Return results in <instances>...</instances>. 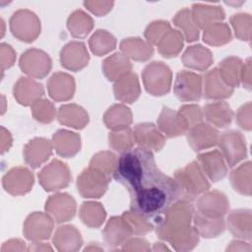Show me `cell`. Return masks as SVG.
I'll return each mask as SVG.
<instances>
[{"label": "cell", "mask_w": 252, "mask_h": 252, "mask_svg": "<svg viewBox=\"0 0 252 252\" xmlns=\"http://www.w3.org/2000/svg\"><path fill=\"white\" fill-rule=\"evenodd\" d=\"M252 104L250 101L243 104L239 107L237 114H236V122L237 124L244 130L250 131L252 128Z\"/></svg>", "instance_id": "53"}, {"label": "cell", "mask_w": 252, "mask_h": 252, "mask_svg": "<svg viewBox=\"0 0 252 252\" xmlns=\"http://www.w3.org/2000/svg\"><path fill=\"white\" fill-rule=\"evenodd\" d=\"M38 180L45 191L53 192L66 188L70 184L72 176L65 162L53 159L39 171Z\"/></svg>", "instance_id": "8"}, {"label": "cell", "mask_w": 252, "mask_h": 252, "mask_svg": "<svg viewBox=\"0 0 252 252\" xmlns=\"http://www.w3.org/2000/svg\"><path fill=\"white\" fill-rule=\"evenodd\" d=\"M19 65L21 70L31 78L43 79L49 74L52 68V61L43 50L30 48L21 55Z\"/></svg>", "instance_id": "10"}, {"label": "cell", "mask_w": 252, "mask_h": 252, "mask_svg": "<svg viewBox=\"0 0 252 252\" xmlns=\"http://www.w3.org/2000/svg\"><path fill=\"white\" fill-rule=\"evenodd\" d=\"M74 78L64 72L54 73L47 81L49 96L55 101H66L73 97L75 93Z\"/></svg>", "instance_id": "24"}, {"label": "cell", "mask_w": 252, "mask_h": 252, "mask_svg": "<svg viewBox=\"0 0 252 252\" xmlns=\"http://www.w3.org/2000/svg\"><path fill=\"white\" fill-rule=\"evenodd\" d=\"M252 247L244 240H232L226 247V251H251Z\"/></svg>", "instance_id": "59"}, {"label": "cell", "mask_w": 252, "mask_h": 252, "mask_svg": "<svg viewBox=\"0 0 252 252\" xmlns=\"http://www.w3.org/2000/svg\"><path fill=\"white\" fill-rule=\"evenodd\" d=\"M103 122L112 131L128 128L132 123L131 109L125 104H113L105 111Z\"/></svg>", "instance_id": "37"}, {"label": "cell", "mask_w": 252, "mask_h": 252, "mask_svg": "<svg viewBox=\"0 0 252 252\" xmlns=\"http://www.w3.org/2000/svg\"><path fill=\"white\" fill-rule=\"evenodd\" d=\"M34 183L32 172L24 166H16L8 170L2 178V185L6 192L13 196L29 193Z\"/></svg>", "instance_id": "13"}, {"label": "cell", "mask_w": 252, "mask_h": 252, "mask_svg": "<svg viewBox=\"0 0 252 252\" xmlns=\"http://www.w3.org/2000/svg\"><path fill=\"white\" fill-rule=\"evenodd\" d=\"M121 250L123 251H150V243L145 238L130 237L122 245Z\"/></svg>", "instance_id": "56"}, {"label": "cell", "mask_w": 252, "mask_h": 252, "mask_svg": "<svg viewBox=\"0 0 252 252\" xmlns=\"http://www.w3.org/2000/svg\"><path fill=\"white\" fill-rule=\"evenodd\" d=\"M132 71L130 60L121 52H116L102 62V72L109 81H117Z\"/></svg>", "instance_id": "36"}, {"label": "cell", "mask_w": 252, "mask_h": 252, "mask_svg": "<svg viewBox=\"0 0 252 252\" xmlns=\"http://www.w3.org/2000/svg\"><path fill=\"white\" fill-rule=\"evenodd\" d=\"M0 57H1V71L4 73L6 69L12 67L15 63L16 53L11 45L7 43H1L0 45Z\"/></svg>", "instance_id": "55"}, {"label": "cell", "mask_w": 252, "mask_h": 252, "mask_svg": "<svg viewBox=\"0 0 252 252\" xmlns=\"http://www.w3.org/2000/svg\"><path fill=\"white\" fill-rule=\"evenodd\" d=\"M158 128L167 138H174L186 134L189 126L178 110L163 106L158 118Z\"/></svg>", "instance_id": "23"}, {"label": "cell", "mask_w": 252, "mask_h": 252, "mask_svg": "<svg viewBox=\"0 0 252 252\" xmlns=\"http://www.w3.org/2000/svg\"><path fill=\"white\" fill-rule=\"evenodd\" d=\"M130 210L154 222L178 199H181L179 187L174 180L162 172L149 184L130 193Z\"/></svg>", "instance_id": "2"}, {"label": "cell", "mask_w": 252, "mask_h": 252, "mask_svg": "<svg viewBox=\"0 0 252 252\" xmlns=\"http://www.w3.org/2000/svg\"><path fill=\"white\" fill-rule=\"evenodd\" d=\"M195 213L192 201L176 200L165 213L155 221V230L158 237L167 241L176 251H189L195 248L200 235L191 225Z\"/></svg>", "instance_id": "1"}, {"label": "cell", "mask_w": 252, "mask_h": 252, "mask_svg": "<svg viewBox=\"0 0 252 252\" xmlns=\"http://www.w3.org/2000/svg\"><path fill=\"white\" fill-rule=\"evenodd\" d=\"M53 244L58 251L74 252L82 247L83 238L81 232L74 225L64 224L56 229Z\"/></svg>", "instance_id": "28"}, {"label": "cell", "mask_w": 252, "mask_h": 252, "mask_svg": "<svg viewBox=\"0 0 252 252\" xmlns=\"http://www.w3.org/2000/svg\"><path fill=\"white\" fill-rule=\"evenodd\" d=\"M197 162L210 181L218 182L227 174V164L219 150L199 154L197 156Z\"/></svg>", "instance_id": "17"}, {"label": "cell", "mask_w": 252, "mask_h": 252, "mask_svg": "<svg viewBox=\"0 0 252 252\" xmlns=\"http://www.w3.org/2000/svg\"><path fill=\"white\" fill-rule=\"evenodd\" d=\"M243 62L239 57L228 56L221 60L217 67L223 81L231 88H237L240 85V75Z\"/></svg>", "instance_id": "40"}, {"label": "cell", "mask_w": 252, "mask_h": 252, "mask_svg": "<svg viewBox=\"0 0 252 252\" xmlns=\"http://www.w3.org/2000/svg\"><path fill=\"white\" fill-rule=\"evenodd\" d=\"M79 216L84 224L92 228H96L103 223L106 213L100 203L88 201L81 205Z\"/></svg>", "instance_id": "41"}, {"label": "cell", "mask_w": 252, "mask_h": 252, "mask_svg": "<svg viewBox=\"0 0 252 252\" xmlns=\"http://www.w3.org/2000/svg\"><path fill=\"white\" fill-rule=\"evenodd\" d=\"M32 114L36 121L47 124L54 120L56 116V108L48 99L40 98L32 105Z\"/></svg>", "instance_id": "50"}, {"label": "cell", "mask_w": 252, "mask_h": 252, "mask_svg": "<svg viewBox=\"0 0 252 252\" xmlns=\"http://www.w3.org/2000/svg\"><path fill=\"white\" fill-rule=\"evenodd\" d=\"M122 217L131 226L133 234L145 235L155 228L154 223L149 219L131 210L124 212Z\"/></svg>", "instance_id": "49"}, {"label": "cell", "mask_w": 252, "mask_h": 252, "mask_svg": "<svg viewBox=\"0 0 252 252\" xmlns=\"http://www.w3.org/2000/svg\"><path fill=\"white\" fill-rule=\"evenodd\" d=\"M108 144L112 150L121 154L132 149L135 144L133 130L128 127L110 132L108 135Z\"/></svg>", "instance_id": "47"}, {"label": "cell", "mask_w": 252, "mask_h": 252, "mask_svg": "<svg viewBox=\"0 0 252 252\" xmlns=\"http://www.w3.org/2000/svg\"><path fill=\"white\" fill-rule=\"evenodd\" d=\"M16 100L25 106L32 105L44 94L43 87L40 83L28 77H21L13 89Z\"/></svg>", "instance_id": "25"}, {"label": "cell", "mask_w": 252, "mask_h": 252, "mask_svg": "<svg viewBox=\"0 0 252 252\" xmlns=\"http://www.w3.org/2000/svg\"><path fill=\"white\" fill-rule=\"evenodd\" d=\"M121 53L128 59L144 62L154 54V47L147 40L141 37H127L120 42Z\"/></svg>", "instance_id": "32"}, {"label": "cell", "mask_w": 252, "mask_h": 252, "mask_svg": "<svg viewBox=\"0 0 252 252\" xmlns=\"http://www.w3.org/2000/svg\"><path fill=\"white\" fill-rule=\"evenodd\" d=\"M111 179L101 171L89 166L77 178V189L83 198H100Z\"/></svg>", "instance_id": "9"}, {"label": "cell", "mask_w": 252, "mask_h": 252, "mask_svg": "<svg viewBox=\"0 0 252 252\" xmlns=\"http://www.w3.org/2000/svg\"><path fill=\"white\" fill-rule=\"evenodd\" d=\"M90 60L87 47L82 41H70L60 51L61 65L70 71H80L85 68Z\"/></svg>", "instance_id": "18"}, {"label": "cell", "mask_w": 252, "mask_h": 252, "mask_svg": "<svg viewBox=\"0 0 252 252\" xmlns=\"http://www.w3.org/2000/svg\"><path fill=\"white\" fill-rule=\"evenodd\" d=\"M133 133L135 143L146 150L158 152L165 145L164 135L154 123H139L134 127Z\"/></svg>", "instance_id": "19"}, {"label": "cell", "mask_w": 252, "mask_h": 252, "mask_svg": "<svg viewBox=\"0 0 252 252\" xmlns=\"http://www.w3.org/2000/svg\"><path fill=\"white\" fill-rule=\"evenodd\" d=\"M173 90L181 101H197L202 96V77L191 71H179L176 74Z\"/></svg>", "instance_id": "11"}, {"label": "cell", "mask_w": 252, "mask_h": 252, "mask_svg": "<svg viewBox=\"0 0 252 252\" xmlns=\"http://www.w3.org/2000/svg\"><path fill=\"white\" fill-rule=\"evenodd\" d=\"M251 172H252V163L250 160L245 161L240 164L238 167L234 168L230 175V183L234 191L238 192L241 195L251 196L252 190V181H251Z\"/></svg>", "instance_id": "38"}, {"label": "cell", "mask_w": 252, "mask_h": 252, "mask_svg": "<svg viewBox=\"0 0 252 252\" xmlns=\"http://www.w3.org/2000/svg\"><path fill=\"white\" fill-rule=\"evenodd\" d=\"M115 36L105 30H96L89 39V46L96 56H102L116 47Z\"/></svg>", "instance_id": "44"}, {"label": "cell", "mask_w": 252, "mask_h": 252, "mask_svg": "<svg viewBox=\"0 0 252 252\" xmlns=\"http://www.w3.org/2000/svg\"><path fill=\"white\" fill-rule=\"evenodd\" d=\"M54 220L46 213L33 212L25 220L23 233L32 242L43 241L51 236Z\"/></svg>", "instance_id": "12"}, {"label": "cell", "mask_w": 252, "mask_h": 252, "mask_svg": "<svg viewBox=\"0 0 252 252\" xmlns=\"http://www.w3.org/2000/svg\"><path fill=\"white\" fill-rule=\"evenodd\" d=\"M192 18L198 29H206L207 27L221 22L225 18V13L220 6L195 3L191 10Z\"/></svg>", "instance_id": "30"}, {"label": "cell", "mask_w": 252, "mask_h": 252, "mask_svg": "<svg viewBox=\"0 0 252 252\" xmlns=\"http://www.w3.org/2000/svg\"><path fill=\"white\" fill-rule=\"evenodd\" d=\"M142 80L146 91L155 96H161L169 93L172 82L170 68L161 61L149 63L142 72Z\"/></svg>", "instance_id": "5"}, {"label": "cell", "mask_w": 252, "mask_h": 252, "mask_svg": "<svg viewBox=\"0 0 252 252\" xmlns=\"http://www.w3.org/2000/svg\"><path fill=\"white\" fill-rule=\"evenodd\" d=\"M152 151L144 148H132L121 154L113 177L130 193L152 171L157 169Z\"/></svg>", "instance_id": "3"}, {"label": "cell", "mask_w": 252, "mask_h": 252, "mask_svg": "<svg viewBox=\"0 0 252 252\" xmlns=\"http://www.w3.org/2000/svg\"><path fill=\"white\" fill-rule=\"evenodd\" d=\"M172 22L173 25L180 30L179 32L182 33L186 41L192 42L199 38L200 30L195 25L192 18L191 10H189L188 8H183L178 11L172 19Z\"/></svg>", "instance_id": "42"}, {"label": "cell", "mask_w": 252, "mask_h": 252, "mask_svg": "<svg viewBox=\"0 0 252 252\" xmlns=\"http://www.w3.org/2000/svg\"><path fill=\"white\" fill-rule=\"evenodd\" d=\"M117 163L118 158L115 154L109 151H102L94 155L90 161V166L101 171L111 179L116 170Z\"/></svg>", "instance_id": "46"}, {"label": "cell", "mask_w": 252, "mask_h": 252, "mask_svg": "<svg viewBox=\"0 0 252 252\" xmlns=\"http://www.w3.org/2000/svg\"><path fill=\"white\" fill-rule=\"evenodd\" d=\"M178 112L182 115L187 125L190 127L203 122L204 114L203 109L198 104H184L178 109Z\"/></svg>", "instance_id": "52"}, {"label": "cell", "mask_w": 252, "mask_h": 252, "mask_svg": "<svg viewBox=\"0 0 252 252\" xmlns=\"http://www.w3.org/2000/svg\"><path fill=\"white\" fill-rule=\"evenodd\" d=\"M202 94L207 99H224L230 97L234 92V89L223 81L217 67L205 74L202 79Z\"/></svg>", "instance_id": "20"}, {"label": "cell", "mask_w": 252, "mask_h": 252, "mask_svg": "<svg viewBox=\"0 0 252 252\" xmlns=\"http://www.w3.org/2000/svg\"><path fill=\"white\" fill-rule=\"evenodd\" d=\"M186 136L192 150L200 152L216 146L220 138V132L214 126L201 122L190 127Z\"/></svg>", "instance_id": "15"}, {"label": "cell", "mask_w": 252, "mask_h": 252, "mask_svg": "<svg viewBox=\"0 0 252 252\" xmlns=\"http://www.w3.org/2000/svg\"><path fill=\"white\" fill-rule=\"evenodd\" d=\"M76 201L68 193H56L49 196L45 202L46 213L57 223L72 220L76 214Z\"/></svg>", "instance_id": "14"}, {"label": "cell", "mask_w": 252, "mask_h": 252, "mask_svg": "<svg viewBox=\"0 0 252 252\" xmlns=\"http://www.w3.org/2000/svg\"><path fill=\"white\" fill-rule=\"evenodd\" d=\"M184 37L178 30L170 29L158 43V50L165 58L175 57L183 48Z\"/></svg>", "instance_id": "43"}, {"label": "cell", "mask_w": 252, "mask_h": 252, "mask_svg": "<svg viewBox=\"0 0 252 252\" xmlns=\"http://www.w3.org/2000/svg\"><path fill=\"white\" fill-rule=\"evenodd\" d=\"M113 1H85L84 6L97 17L106 15L113 7Z\"/></svg>", "instance_id": "54"}, {"label": "cell", "mask_w": 252, "mask_h": 252, "mask_svg": "<svg viewBox=\"0 0 252 252\" xmlns=\"http://www.w3.org/2000/svg\"><path fill=\"white\" fill-rule=\"evenodd\" d=\"M113 93L115 98L121 102H135L141 94V88L137 74L130 72L115 81L113 85Z\"/></svg>", "instance_id": "29"}, {"label": "cell", "mask_w": 252, "mask_h": 252, "mask_svg": "<svg viewBox=\"0 0 252 252\" xmlns=\"http://www.w3.org/2000/svg\"><path fill=\"white\" fill-rule=\"evenodd\" d=\"M227 227L233 236L250 241L252 238V213L249 209H237L229 213Z\"/></svg>", "instance_id": "26"}, {"label": "cell", "mask_w": 252, "mask_h": 252, "mask_svg": "<svg viewBox=\"0 0 252 252\" xmlns=\"http://www.w3.org/2000/svg\"><path fill=\"white\" fill-rule=\"evenodd\" d=\"M51 142L56 153L62 158H73L81 149L80 135L66 129L56 131Z\"/></svg>", "instance_id": "27"}, {"label": "cell", "mask_w": 252, "mask_h": 252, "mask_svg": "<svg viewBox=\"0 0 252 252\" xmlns=\"http://www.w3.org/2000/svg\"><path fill=\"white\" fill-rule=\"evenodd\" d=\"M182 63L185 67L197 70H207L214 61L211 50L202 44H194L189 46L182 55Z\"/></svg>", "instance_id": "31"}, {"label": "cell", "mask_w": 252, "mask_h": 252, "mask_svg": "<svg viewBox=\"0 0 252 252\" xmlns=\"http://www.w3.org/2000/svg\"><path fill=\"white\" fill-rule=\"evenodd\" d=\"M203 114L210 125L218 128L229 126L233 118V111L225 101L207 103L203 108Z\"/></svg>", "instance_id": "33"}, {"label": "cell", "mask_w": 252, "mask_h": 252, "mask_svg": "<svg viewBox=\"0 0 252 252\" xmlns=\"http://www.w3.org/2000/svg\"><path fill=\"white\" fill-rule=\"evenodd\" d=\"M229 22L234 30L235 36L244 41H250L251 39V28L252 18L247 13H237L230 17Z\"/></svg>", "instance_id": "48"}, {"label": "cell", "mask_w": 252, "mask_h": 252, "mask_svg": "<svg viewBox=\"0 0 252 252\" xmlns=\"http://www.w3.org/2000/svg\"><path fill=\"white\" fill-rule=\"evenodd\" d=\"M28 250L26 247L25 241L21 239H10L3 243L1 247V252H10V251H25Z\"/></svg>", "instance_id": "58"}, {"label": "cell", "mask_w": 252, "mask_h": 252, "mask_svg": "<svg viewBox=\"0 0 252 252\" xmlns=\"http://www.w3.org/2000/svg\"><path fill=\"white\" fill-rule=\"evenodd\" d=\"M12 145V137L9 131H7L4 127H1V153H5L9 151Z\"/></svg>", "instance_id": "60"}, {"label": "cell", "mask_w": 252, "mask_h": 252, "mask_svg": "<svg viewBox=\"0 0 252 252\" xmlns=\"http://www.w3.org/2000/svg\"><path fill=\"white\" fill-rule=\"evenodd\" d=\"M57 119L64 126L83 129L89 122V115L82 106L76 103H68L59 107Z\"/></svg>", "instance_id": "35"}, {"label": "cell", "mask_w": 252, "mask_h": 252, "mask_svg": "<svg viewBox=\"0 0 252 252\" xmlns=\"http://www.w3.org/2000/svg\"><path fill=\"white\" fill-rule=\"evenodd\" d=\"M192 221L199 235L204 238L218 237L225 229V221L223 217L212 218L197 211L193 215Z\"/></svg>", "instance_id": "34"}, {"label": "cell", "mask_w": 252, "mask_h": 252, "mask_svg": "<svg viewBox=\"0 0 252 252\" xmlns=\"http://www.w3.org/2000/svg\"><path fill=\"white\" fill-rule=\"evenodd\" d=\"M52 142L43 137L33 138L24 147L25 161L32 168L44 163L52 154Z\"/></svg>", "instance_id": "22"}, {"label": "cell", "mask_w": 252, "mask_h": 252, "mask_svg": "<svg viewBox=\"0 0 252 252\" xmlns=\"http://www.w3.org/2000/svg\"><path fill=\"white\" fill-rule=\"evenodd\" d=\"M174 180L179 187L181 199L189 201L194 200L211 187L210 180L197 160H193L184 167L178 168L174 172Z\"/></svg>", "instance_id": "4"}, {"label": "cell", "mask_w": 252, "mask_h": 252, "mask_svg": "<svg viewBox=\"0 0 252 252\" xmlns=\"http://www.w3.org/2000/svg\"><path fill=\"white\" fill-rule=\"evenodd\" d=\"M133 234L132 228L123 217H111L102 230L105 244L114 249L122 245Z\"/></svg>", "instance_id": "21"}, {"label": "cell", "mask_w": 252, "mask_h": 252, "mask_svg": "<svg viewBox=\"0 0 252 252\" xmlns=\"http://www.w3.org/2000/svg\"><path fill=\"white\" fill-rule=\"evenodd\" d=\"M227 166L233 167L247 158L244 136L237 130H227L220 135L218 144Z\"/></svg>", "instance_id": "7"}, {"label": "cell", "mask_w": 252, "mask_h": 252, "mask_svg": "<svg viewBox=\"0 0 252 252\" xmlns=\"http://www.w3.org/2000/svg\"><path fill=\"white\" fill-rule=\"evenodd\" d=\"M10 30L18 39L32 42L40 33V21L32 11L20 9L10 19Z\"/></svg>", "instance_id": "6"}, {"label": "cell", "mask_w": 252, "mask_h": 252, "mask_svg": "<svg viewBox=\"0 0 252 252\" xmlns=\"http://www.w3.org/2000/svg\"><path fill=\"white\" fill-rule=\"evenodd\" d=\"M232 38L230 28L226 23H215L204 30L203 40L212 46H220L229 42Z\"/></svg>", "instance_id": "45"}, {"label": "cell", "mask_w": 252, "mask_h": 252, "mask_svg": "<svg viewBox=\"0 0 252 252\" xmlns=\"http://www.w3.org/2000/svg\"><path fill=\"white\" fill-rule=\"evenodd\" d=\"M240 83H242L243 88L250 91L251 90V58H247L242 65Z\"/></svg>", "instance_id": "57"}, {"label": "cell", "mask_w": 252, "mask_h": 252, "mask_svg": "<svg viewBox=\"0 0 252 252\" xmlns=\"http://www.w3.org/2000/svg\"><path fill=\"white\" fill-rule=\"evenodd\" d=\"M67 28L73 37L84 38L94 28V21L90 15L83 10H75L67 20Z\"/></svg>", "instance_id": "39"}, {"label": "cell", "mask_w": 252, "mask_h": 252, "mask_svg": "<svg viewBox=\"0 0 252 252\" xmlns=\"http://www.w3.org/2000/svg\"><path fill=\"white\" fill-rule=\"evenodd\" d=\"M29 251H52L53 249L48 245V243H43L41 241H36V242H32V244H30V246L28 247Z\"/></svg>", "instance_id": "61"}, {"label": "cell", "mask_w": 252, "mask_h": 252, "mask_svg": "<svg viewBox=\"0 0 252 252\" xmlns=\"http://www.w3.org/2000/svg\"><path fill=\"white\" fill-rule=\"evenodd\" d=\"M94 243H90V245L89 246H87L84 250L85 251H89V250H91V251H94V250H96V251H102L103 250V248L102 247H100V246H98V244L97 243H95V245H94Z\"/></svg>", "instance_id": "63"}, {"label": "cell", "mask_w": 252, "mask_h": 252, "mask_svg": "<svg viewBox=\"0 0 252 252\" xmlns=\"http://www.w3.org/2000/svg\"><path fill=\"white\" fill-rule=\"evenodd\" d=\"M196 207L201 214L212 217H223L229 209V201L227 197L220 191H206L198 198Z\"/></svg>", "instance_id": "16"}, {"label": "cell", "mask_w": 252, "mask_h": 252, "mask_svg": "<svg viewBox=\"0 0 252 252\" xmlns=\"http://www.w3.org/2000/svg\"><path fill=\"white\" fill-rule=\"evenodd\" d=\"M151 250H154V251H164V250H169V248H167L161 242H156V243H154V246H153V248H151Z\"/></svg>", "instance_id": "62"}, {"label": "cell", "mask_w": 252, "mask_h": 252, "mask_svg": "<svg viewBox=\"0 0 252 252\" xmlns=\"http://www.w3.org/2000/svg\"><path fill=\"white\" fill-rule=\"evenodd\" d=\"M170 29V24L167 21H155L151 23L145 30L146 40L152 45H158L159 40Z\"/></svg>", "instance_id": "51"}]
</instances>
